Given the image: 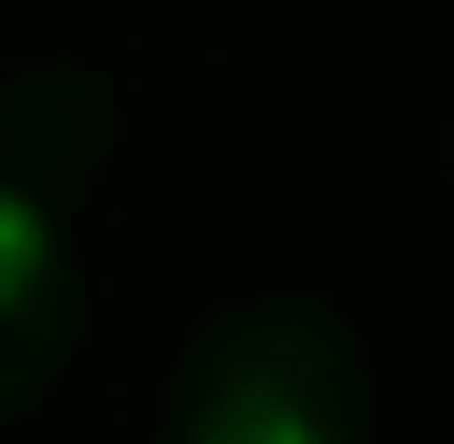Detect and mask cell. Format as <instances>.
I'll use <instances>...</instances> for the list:
<instances>
[{
  "label": "cell",
  "instance_id": "1",
  "mask_svg": "<svg viewBox=\"0 0 454 444\" xmlns=\"http://www.w3.org/2000/svg\"><path fill=\"white\" fill-rule=\"evenodd\" d=\"M364 363L313 303H243L192 333L172 444H364Z\"/></svg>",
  "mask_w": 454,
  "mask_h": 444
},
{
  "label": "cell",
  "instance_id": "2",
  "mask_svg": "<svg viewBox=\"0 0 454 444\" xmlns=\"http://www.w3.org/2000/svg\"><path fill=\"white\" fill-rule=\"evenodd\" d=\"M71 313H82V273H71V232L31 182L0 172V414H20L61 374Z\"/></svg>",
  "mask_w": 454,
  "mask_h": 444
}]
</instances>
